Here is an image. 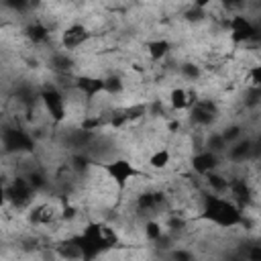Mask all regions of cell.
Listing matches in <instances>:
<instances>
[{"mask_svg": "<svg viewBox=\"0 0 261 261\" xmlns=\"http://www.w3.org/2000/svg\"><path fill=\"white\" fill-rule=\"evenodd\" d=\"M0 29H2V18H0Z\"/></svg>", "mask_w": 261, "mask_h": 261, "instance_id": "10", "label": "cell"}, {"mask_svg": "<svg viewBox=\"0 0 261 261\" xmlns=\"http://www.w3.org/2000/svg\"><path fill=\"white\" fill-rule=\"evenodd\" d=\"M179 75H181L186 82L196 84V82L200 80V75H202V67H200L198 63H181V65H179Z\"/></svg>", "mask_w": 261, "mask_h": 261, "instance_id": "7", "label": "cell"}, {"mask_svg": "<svg viewBox=\"0 0 261 261\" xmlns=\"http://www.w3.org/2000/svg\"><path fill=\"white\" fill-rule=\"evenodd\" d=\"M39 102H41V108L47 114L49 122H53L55 126L65 124V120H67V100H65V94L59 86L45 84L43 90L39 92Z\"/></svg>", "mask_w": 261, "mask_h": 261, "instance_id": "2", "label": "cell"}, {"mask_svg": "<svg viewBox=\"0 0 261 261\" xmlns=\"http://www.w3.org/2000/svg\"><path fill=\"white\" fill-rule=\"evenodd\" d=\"M8 206V179L4 173H0V210Z\"/></svg>", "mask_w": 261, "mask_h": 261, "instance_id": "8", "label": "cell"}, {"mask_svg": "<svg viewBox=\"0 0 261 261\" xmlns=\"http://www.w3.org/2000/svg\"><path fill=\"white\" fill-rule=\"evenodd\" d=\"M214 2H216V0H192V2H190V6L200 8V10H208V8H210Z\"/></svg>", "mask_w": 261, "mask_h": 261, "instance_id": "9", "label": "cell"}, {"mask_svg": "<svg viewBox=\"0 0 261 261\" xmlns=\"http://www.w3.org/2000/svg\"><path fill=\"white\" fill-rule=\"evenodd\" d=\"M92 39H94V31L86 22H69L59 31L57 43L63 53H71L86 47Z\"/></svg>", "mask_w": 261, "mask_h": 261, "instance_id": "3", "label": "cell"}, {"mask_svg": "<svg viewBox=\"0 0 261 261\" xmlns=\"http://www.w3.org/2000/svg\"><path fill=\"white\" fill-rule=\"evenodd\" d=\"M92 167L100 169V171L104 173V177H106L120 194L126 190V186H128L133 179H137V177H141L143 173H147V171H143L130 157H124V155H112V157H108V159H104V161L92 163Z\"/></svg>", "mask_w": 261, "mask_h": 261, "instance_id": "1", "label": "cell"}, {"mask_svg": "<svg viewBox=\"0 0 261 261\" xmlns=\"http://www.w3.org/2000/svg\"><path fill=\"white\" fill-rule=\"evenodd\" d=\"M145 55L149 59V63H161L171 55V43L169 39L157 37V39H149L145 43Z\"/></svg>", "mask_w": 261, "mask_h": 261, "instance_id": "6", "label": "cell"}, {"mask_svg": "<svg viewBox=\"0 0 261 261\" xmlns=\"http://www.w3.org/2000/svg\"><path fill=\"white\" fill-rule=\"evenodd\" d=\"M188 167L192 173H196L198 177L214 171V169H220L222 167V155L210 151V149H198V151H192L190 157H188Z\"/></svg>", "mask_w": 261, "mask_h": 261, "instance_id": "4", "label": "cell"}, {"mask_svg": "<svg viewBox=\"0 0 261 261\" xmlns=\"http://www.w3.org/2000/svg\"><path fill=\"white\" fill-rule=\"evenodd\" d=\"M173 159H175V153H173L171 147H167V145H157L155 149H151V151L147 153L145 163H147V167H149L151 171H161V173H163V171H167V169L171 167Z\"/></svg>", "mask_w": 261, "mask_h": 261, "instance_id": "5", "label": "cell"}]
</instances>
